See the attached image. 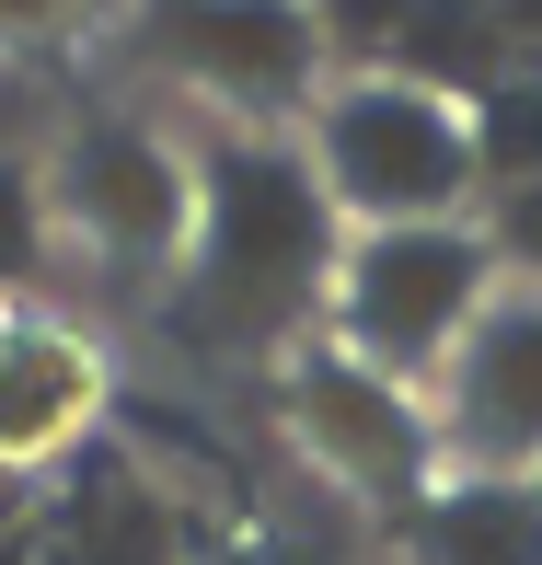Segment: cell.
Returning a JSON list of instances; mask_svg holds the SVG:
<instances>
[{
    "instance_id": "1",
    "label": "cell",
    "mask_w": 542,
    "mask_h": 565,
    "mask_svg": "<svg viewBox=\"0 0 542 565\" xmlns=\"http://www.w3.org/2000/svg\"><path fill=\"white\" fill-rule=\"evenodd\" d=\"M334 266H347V220H334L312 150L231 127L196 150V243L185 289H173V335L220 358L289 347L312 312H334Z\"/></svg>"
},
{
    "instance_id": "2",
    "label": "cell",
    "mask_w": 542,
    "mask_h": 565,
    "mask_svg": "<svg viewBox=\"0 0 542 565\" xmlns=\"http://www.w3.org/2000/svg\"><path fill=\"white\" fill-rule=\"evenodd\" d=\"M312 173L334 196V220L358 231H427V220H461L485 196L474 173V116L438 105V93L393 82V70H358L312 105Z\"/></svg>"
},
{
    "instance_id": "3",
    "label": "cell",
    "mask_w": 542,
    "mask_h": 565,
    "mask_svg": "<svg viewBox=\"0 0 542 565\" xmlns=\"http://www.w3.org/2000/svg\"><path fill=\"white\" fill-rule=\"evenodd\" d=\"M497 300V254L474 220H427V231H358L334 266V347L381 381H438L450 347L474 335V312Z\"/></svg>"
},
{
    "instance_id": "4",
    "label": "cell",
    "mask_w": 542,
    "mask_h": 565,
    "mask_svg": "<svg viewBox=\"0 0 542 565\" xmlns=\"http://www.w3.org/2000/svg\"><path fill=\"white\" fill-rule=\"evenodd\" d=\"M59 220L116 266H185L196 243V162L139 116H82L59 139Z\"/></svg>"
},
{
    "instance_id": "5",
    "label": "cell",
    "mask_w": 542,
    "mask_h": 565,
    "mask_svg": "<svg viewBox=\"0 0 542 565\" xmlns=\"http://www.w3.org/2000/svg\"><path fill=\"white\" fill-rule=\"evenodd\" d=\"M289 427H300V450L323 461L347 497H370V508H416L450 461H438V416L404 381H381V370H358L347 347H312L289 370Z\"/></svg>"
},
{
    "instance_id": "6",
    "label": "cell",
    "mask_w": 542,
    "mask_h": 565,
    "mask_svg": "<svg viewBox=\"0 0 542 565\" xmlns=\"http://www.w3.org/2000/svg\"><path fill=\"white\" fill-rule=\"evenodd\" d=\"M438 461L450 473H508L531 484L542 473V289H508L474 312V335L450 347L438 370Z\"/></svg>"
},
{
    "instance_id": "7",
    "label": "cell",
    "mask_w": 542,
    "mask_h": 565,
    "mask_svg": "<svg viewBox=\"0 0 542 565\" xmlns=\"http://www.w3.org/2000/svg\"><path fill=\"white\" fill-rule=\"evenodd\" d=\"M23 565H209L185 484H162L127 439H82L23 520Z\"/></svg>"
},
{
    "instance_id": "8",
    "label": "cell",
    "mask_w": 542,
    "mask_h": 565,
    "mask_svg": "<svg viewBox=\"0 0 542 565\" xmlns=\"http://www.w3.org/2000/svg\"><path fill=\"white\" fill-rule=\"evenodd\" d=\"M173 82L220 93L231 116H289L323 105V23L312 12H266V0H220V12H162L150 23Z\"/></svg>"
},
{
    "instance_id": "9",
    "label": "cell",
    "mask_w": 542,
    "mask_h": 565,
    "mask_svg": "<svg viewBox=\"0 0 542 565\" xmlns=\"http://www.w3.org/2000/svg\"><path fill=\"white\" fill-rule=\"evenodd\" d=\"M93 404H105V370H93L82 335H59V323H0V473L70 461L93 439Z\"/></svg>"
},
{
    "instance_id": "10",
    "label": "cell",
    "mask_w": 542,
    "mask_h": 565,
    "mask_svg": "<svg viewBox=\"0 0 542 565\" xmlns=\"http://www.w3.org/2000/svg\"><path fill=\"white\" fill-rule=\"evenodd\" d=\"M404 565H542V484L508 473H438L393 520Z\"/></svg>"
},
{
    "instance_id": "11",
    "label": "cell",
    "mask_w": 542,
    "mask_h": 565,
    "mask_svg": "<svg viewBox=\"0 0 542 565\" xmlns=\"http://www.w3.org/2000/svg\"><path fill=\"white\" fill-rule=\"evenodd\" d=\"M474 173H485V196L542 185V58H520V70L474 105Z\"/></svg>"
},
{
    "instance_id": "12",
    "label": "cell",
    "mask_w": 542,
    "mask_h": 565,
    "mask_svg": "<svg viewBox=\"0 0 542 565\" xmlns=\"http://www.w3.org/2000/svg\"><path fill=\"white\" fill-rule=\"evenodd\" d=\"M485 254H497V277L508 289H542V185H520V196H485Z\"/></svg>"
},
{
    "instance_id": "13",
    "label": "cell",
    "mask_w": 542,
    "mask_h": 565,
    "mask_svg": "<svg viewBox=\"0 0 542 565\" xmlns=\"http://www.w3.org/2000/svg\"><path fill=\"white\" fill-rule=\"evenodd\" d=\"M35 231H46L35 173H23V162H0V277H23V266H35Z\"/></svg>"
},
{
    "instance_id": "14",
    "label": "cell",
    "mask_w": 542,
    "mask_h": 565,
    "mask_svg": "<svg viewBox=\"0 0 542 565\" xmlns=\"http://www.w3.org/2000/svg\"><path fill=\"white\" fill-rule=\"evenodd\" d=\"M209 565H347L312 531H243V543H209Z\"/></svg>"
},
{
    "instance_id": "15",
    "label": "cell",
    "mask_w": 542,
    "mask_h": 565,
    "mask_svg": "<svg viewBox=\"0 0 542 565\" xmlns=\"http://www.w3.org/2000/svg\"><path fill=\"white\" fill-rule=\"evenodd\" d=\"M23 520H35V497H23V473H0V565L23 554Z\"/></svg>"
},
{
    "instance_id": "16",
    "label": "cell",
    "mask_w": 542,
    "mask_h": 565,
    "mask_svg": "<svg viewBox=\"0 0 542 565\" xmlns=\"http://www.w3.org/2000/svg\"><path fill=\"white\" fill-rule=\"evenodd\" d=\"M531 484H542V473H531Z\"/></svg>"
},
{
    "instance_id": "17",
    "label": "cell",
    "mask_w": 542,
    "mask_h": 565,
    "mask_svg": "<svg viewBox=\"0 0 542 565\" xmlns=\"http://www.w3.org/2000/svg\"><path fill=\"white\" fill-rule=\"evenodd\" d=\"M12 565H23V554H12Z\"/></svg>"
}]
</instances>
